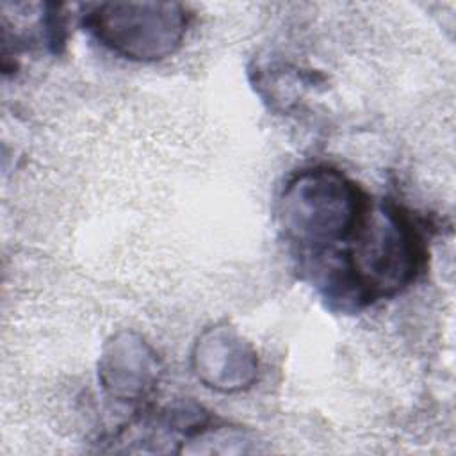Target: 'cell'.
<instances>
[{
    "label": "cell",
    "instance_id": "6da1fadb",
    "mask_svg": "<svg viewBox=\"0 0 456 456\" xmlns=\"http://www.w3.org/2000/svg\"><path fill=\"white\" fill-rule=\"evenodd\" d=\"M344 249L308 258L328 306L358 312L410 287L426 264V244L413 217L403 207L381 200L369 205Z\"/></svg>",
    "mask_w": 456,
    "mask_h": 456
},
{
    "label": "cell",
    "instance_id": "7a4b0ae2",
    "mask_svg": "<svg viewBox=\"0 0 456 456\" xmlns=\"http://www.w3.org/2000/svg\"><path fill=\"white\" fill-rule=\"evenodd\" d=\"M370 205L363 189L330 166L297 171L278 200V224L301 256H317L347 242Z\"/></svg>",
    "mask_w": 456,
    "mask_h": 456
},
{
    "label": "cell",
    "instance_id": "3957f363",
    "mask_svg": "<svg viewBox=\"0 0 456 456\" xmlns=\"http://www.w3.org/2000/svg\"><path fill=\"white\" fill-rule=\"evenodd\" d=\"M82 23L116 55L157 62L178 52L191 12L178 2H103L89 5Z\"/></svg>",
    "mask_w": 456,
    "mask_h": 456
},
{
    "label": "cell",
    "instance_id": "277c9868",
    "mask_svg": "<svg viewBox=\"0 0 456 456\" xmlns=\"http://www.w3.org/2000/svg\"><path fill=\"white\" fill-rule=\"evenodd\" d=\"M191 365L205 387L223 394L242 392L258 378L255 347L228 324L201 331L192 347Z\"/></svg>",
    "mask_w": 456,
    "mask_h": 456
},
{
    "label": "cell",
    "instance_id": "5b68a950",
    "mask_svg": "<svg viewBox=\"0 0 456 456\" xmlns=\"http://www.w3.org/2000/svg\"><path fill=\"white\" fill-rule=\"evenodd\" d=\"M160 370L155 349L134 331L112 335L98 362V379L103 390L118 401L146 397L159 383Z\"/></svg>",
    "mask_w": 456,
    "mask_h": 456
}]
</instances>
